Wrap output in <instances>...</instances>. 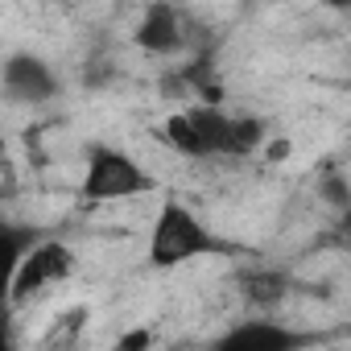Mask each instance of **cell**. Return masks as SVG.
I'll return each instance as SVG.
<instances>
[{
    "label": "cell",
    "mask_w": 351,
    "mask_h": 351,
    "mask_svg": "<svg viewBox=\"0 0 351 351\" xmlns=\"http://www.w3.org/2000/svg\"><path fill=\"white\" fill-rule=\"evenodd\" d=\"M240 248L223 240L199 211H191L182 199H165L149 228V265L153 269H178L186 261L203 256H236Z\"/></svg>",
    "instance_id": "1"
},
{
    "label": "cell",
    "mask_w": 351,
    "mask_h": 351,
    "mask_svg": "<svg viewBox=\"0 0 351 351\" xmlns=\"http://www.w3.org/2000/svg\"><path fill=\"white\" fill-rule=\"evenodd\" d=\"M157 178L124 149L116 145H87V161H83V182L79 195L87 203H120V199H141L153 195Z\"/></svg>",
    "instance_id": "2"
},
{
    "label": "cell",
    "mask_w": 351,
    "mask_h": 351,
    "mask_svg": "<svg viewBox=\"0 0 351 351\" xmlns=\"http://www.w3.org/2000/svg\"><path fill=\"white\" fill-rule=\"evenodd\" d=\"M228 132H232V116L215 104H186L178 112H169L161 124V141L191 161H211V157H228Z\"/></svg>",
    "instance_id": "3"
},
{
    "label": "cell",
    "mask_w": 351,
    "mask_h": 351,
    "mask_svg": "<svg viewBox=\"0 0 351 351\" xmlns=\"http://www.w3.org/2000/svg\"><path fill=\"white\" fill-rule=\"evenodd\" d=\"M71 273H75V248H66L62 240H38V248L17 269H9V302L25 306L34 293L66 281Z\"/></svg>",
    "instance_id": "4"
},
{
    "label": "cell",
    "mask_w": 351,
    "mask_h": 351,
    "mask_svg": "<svg viewBox=\"0 0 351 351\" xmlns=\"http://www.w3.org/2000/svg\"><path fill=\"white\" fill-rule=\"evenodd\" d=\"M0 91H5L9 104H25V108H42L58 95V75L46 58L29 54V50H17L5 58L0 66Z\"/></svg>",
    "instance_id": "5"
},
{
    "label": "cell",
    "mask_w": 351,
    "mask_h": 351,
    "mask_svg": "<svg viewBox=\"0 0 351 351\" xmlns=\"http://www.w3.org/2000/svg\"><path fill=\"white\" fill-rule=\"evenodd\" d=\"M310 343H314V335L293 330V326H285L277 318L256 314V318H244L232 330H223L211 343V351H306Z\"/></svg>",
    "instance_id": "6"
},
{
    "label": "cell",
    "mask_w": 351,
    "mask_h": 351,
    "mask_svg": "<svg viewBox=\"0 0 351 351\" xmlns=\"http://www.w3.org/2000/svg\"><path fill=\"white\" fill-rule=\"evenodd\" d=\"M132 42L145 50V54H157V58H169V54H178L191 38H186V21L182 13L165 5V0H157V5H145L141 9V21L132 29Z\"/></svg>",
    "instance_id": "7"
},
{
    "label": "cell",
    "mask_w": 351,
    "mask_h": 351,
    "mask_svg": "<svg viewBox=\"0 0 351 351\" xmlns=\"http://www.w3.org/2000/svg\"><path fill=\"white\" fill-rule=\"evenodd\" d=\"M236 285H240V293H244L248 306L273 310V306H281L285 293H289V273L269 269V265H252V269H240V273H236Z\"/></svg>",
    "instance_id": "8"
},
{
    "label": "cell",
    "mask_w": 351,
    "mask_h": 351,
    "mask_svg": "<svg viewBox=\"0 0 351 351\" xmlns=\"http://www.w3.org/2000/svg\"><path fill=\"white\" fill-rule=\"evenodd\" d=\"M269 141L265 120L256 116H232V132H228V157H252L261 145Z\"/></svg>",
    "instance_id": "9"
},
{
    "label": "cell",
    "mask_w": 351,
    "mask_h": 351,
    "mask_svg": "<svg viewBox=\"0 0 351 351\" xmlns=\"http://www.w3.org/2000/svg\"><path fill=\"white\" fill-rule=\"evenodd\" d=\"M108 351H153V330H149V326H132V330H124Z\"/></svg>",
    "instance_id": "10"
},
{
    "label": "cell",
    "mask_w": 351,
    "mask_h": 351,
    "mask_svg": "<svg viewBox=\"0 0 351 351\" xmlns=\"http://www.w3.org/2000/svg\"><path fill=\"white\" fill-rule=\"evenodd\" d=\"M343 232H351V211H343Z\"/></svg>",
    "instance_id": "11"
}]
</instances>
